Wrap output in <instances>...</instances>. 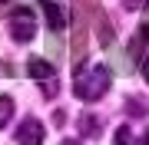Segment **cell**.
<instances>
[{
    "label": "cell",
    "mask_w": 149,
    "mask_h": 145,
    "mask_svg": "<svg viewBox=\"0 0 149 145\" xmlns=\"http://www.w3.org/2000/svg\"><path fill=\"white\" fill-rule=\"evenodd\" d=\"M73 89H76V96H80L83 102H96V99H103V96L109 92V69H106V66L83 69L80 79L73 82Z\"/></svg>",
    "instance_id": "1"
},
{
    "label": "cell",
    "mask_w": 149,
    "mask_h": 145,
    "mask_svg": "<svg viewBox=\"0 0 149 145\" xmlns=\"http://www.w3.org/2000/svg\"><path fill=\"white\" fill-rule=\"evenodd\" d=\"M27 73H30V79H37L40 86H43V96H47V99H53L56 92H60L56 73H53V66H50L47 59H30V63H27Z\"/></svg>",
    "instance_id": "2"
},
{
    "label": "cell",
    "mask_w": 149,
    "mask_h": 145,
    "mask_svg": "<svg viewBox=\"0 0 149 145\" xmlns=\"http://www.w3.org/2000/svg\"><path fill=\"white\" fill-rule=\"evenodd\" d=\"M10 36L17 40V43H30L33 36H37V20H33V10H27V7H20V10H13L10 16Z\"/></svg>",
    "instance_id": "3"
},
{
    "label": "cell",
    "mask_w": 149,
    "mask_h": 145,
    "mask_svg": "<svg viewBox=\"0 0 149 145\" xmlns=\"http://www.w3.org/2000/svg\"><path fill=\"white\" fill-rule=\"evenodd\" d=\"M47 132H43V122L40 119H23L20 129H17V142L20 145H43Z\"/></svg>",
    "instance_id": "4"
},
{
    "label": "cell",
    "mask_w": 149,
    "mask_h": 145,
    "mask_svg": "<svg viewBox=\"0 0 149 145\" xmlns=\"http://www.w3.org/2000/svg\"><path fill=\"white\" fill-rule=\"evenodd\" d=\"M43 13H47V23H50V30H63V27H66V13L60 10V7L53 3V0H43Z\"/></svg>",
    "instance_id": "5"
},
{
    "label": "cell",
    "mask_w": 149,
    "mask_h": 145,
    "mask_svg": "<svg viewBox=\"0 0 149 145\" xmlns=\"http://www.w3.org/2000/svg\"><path fill=\"white\" fill-rule=\"evenodd\" d=\"M100 119H96V115H90V112H86L83 119H80V129H83V135H86V139H96V135H100Z\"/></svg>",
    "instance_id": "6"
},
{
    "label": "cell",
    "mask_w": 149,
    "mask_h": 145,
    "mask_svg": "<svg viewBox=\"0 0 149 145\" xmlns=\"http://www.w3.org/2000/svg\"><path fill=\"white\" fill-rule=\"evenodd\" d=\"M143 43H149V23H143V27H139L136 40H133V46H129V53H133V56H139V49H143Z\"/></svg>",
    "instance_id": "7"
},
{
    "label": "cell",
    "mask_w": 149,
    "mask_h": 145,
    "mask_svg": "<svg viewBox=\"0 0 149 145\" xmlns=\"http://www.w3.org/2000/svg\"><path fill=\"white\" fill-rule=\"evenodd\" d=\"M10 115H13V99L10 96H0V125H7Z\"/></svg>",
    "instance_id": "8"
},
{
    "label": "cell",
    "mask_w": 149,
    "mask_h": 145,
    "mask_svg": "<svg viewBox=\"0 0 149 145\" xmlns=\"http://www.w3.org/2000/svg\"><path fill=\"white\" fill-rule=\"evenodd\" d=\"M129 142H133V129L129 125H119L116 135H113V145H129Z\"/></svg>",
    "instance_id": "9"
},
{
    "label": "cell",
    "mask_w": 149,
    "mask_h": 145,
    "mask_svg": "<svg viewBox=\"0 0 149 145\" xmlns=\"http://www.w3.org/2000/svg\"><path fill=\"white\" fill-rule=\"evenodd\" d=\"M143 79H146V82H149V56H146V59H143Z\"/></svg>",
    "instance_id": "10"
},
{
    "label": "cell",
    "mask_w": 149,
    "mask_h": 145,
    "mask_svg": "<svg viewBox=\"0 0 149 145\" xmlns=\"http://www.w3.org/2000/svg\"><path fill=\"white\" fill-rule=\"evenodd\" d=\"M126 7H129V10H136V7H143V0H126Z\"/></svg>",
    "instance_id": "11"
},
{
    "label": "cell",
    "mask_w": 149,
    "mask_h": 145,
    "mask_svg": "<svg viewBox=\"0 0 149 145\" xmlns=\"http://www.w3.org/2000/svg\"><path fill=\"white\" fill-rule=\"evenodd\" d=\"M139 145H149V129H146V135H143V139H139Z\"/></svg>",
    "instance_id": "12"
},
{
    "label": "cell",
    "mask_w": 149,
    "mask_h": 145,
    "mask_svg": "<svg viewBox=\"0 0 149 145\" xmlns=\"http://www.w3.org/2000/svg\"><path fill=\"white\" fill-rule=\"evenodd\" d=\"M60 145H80V142H76V139H63V142H60Z\"/></svg>",
    "instance_id": "13"
}]
</instances>
